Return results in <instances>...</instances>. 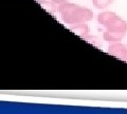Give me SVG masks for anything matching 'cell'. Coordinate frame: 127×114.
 <instances>
[{
	"label": "cell",
	"mask_w": 127,
	"mask_h": 114,
	"mask_svg": "<svg viewBox=\"0 0 127 114\" xmlns=\"http://www.w3.org/2000/svg\"><path fill=\"white\" fill-rule=\"evenodd\" d=\"M57 11L62 14V19L71 25L86 23L93 18L92 11L87 7H81L74 3L64 2L57 5Z\"/></svg>",
	"instance_id": "1"
},
{
	"label": "cell",
	"mask_w": 127,
	"mask_h": 114,
	"mask_svg": "<svg viewBox=\"0 0 127 114\" xmlns=\"http://www.w3.org/2000/svg\"><path fill=\"white\" fill-rule=\"evenodd\" d=\"M108 53L121 60L127 61V46L119 42H111L108 46Z\"/></svg>",
	"instance_id": "2"
},
{
	"label": "cell",
	"mask_w": 127,
	"mask_h": 114,
	"mask_svg": "<svg viewBox=\"0 0 127 114\" xmlns=\"http://www.w3.org/2000/svg\"><path fill=\"white\" fill-rule=\"evenodd\" d=\"M105 27L109 31H114V32H121V33H126L127 31V22L122 19L121 17H119L118 15L110 19V21L105 25Z\"/></svg>",
	"instance_id": "3"
},
{
	"label": "cell",
	"mask_w": 127,
	"mask_h": 114,
	"mask_svg": "<svg viewBox=\"0 0 127 114\" xmlns=\"http://www.w3.org/2000/svg\"><path fill=\"white\" fill-rule=\"evenodd\" d=\"M124 36H125V33L114 32V31H109V30H106V32L103 34L104 40L108 42H119L124 38Z\"/></svg>",
	"instance_id": "4"
},
{
	"label": "cell",
	"mask_w": 127,
	"mask_h": 114,
	"mask_svg": "<svg viewBox=\"0 0 127 114\" xmlns=\"http://www.w3.org/2000/svg\"><path fill=\"white\" fill-rule=\"evenodd\" d=\"M71 31L83 38H86L89 34V26L86 23H78L71 26Z\"/></svg>",
	"instance_id": "5"
},
{
	"label": "cell",
	"mask_w": 127,
	"mask_h": 114,
	"mask_svg": "<svg viewBox=\"0 0 127 114\" xmlns=\"http://www.w3.org/2000/svg\"><path fill=\"white\" fill-rule=\"evenodd\" d=\"M114 15H116V13H113V12H103V13H100L97 16V21L100 24L102 25H106L107 23H108L110 21V19L112 18Z\"/></svg>",
	"instance_id": "6"
},
{
	"label": "cell",
	"mask_w": 127,
	"mask_h": 114,
	"mask_svg": "<svg viewBox=\"0 0 127 114\" xmlns=\"http://www.w3.org/2000/svg\"><path fill=\"white\" fill-rule=\"evenodd\" d=\"M113 0H92V3L93 5L96 7V9H106L108 7L111 3H112Z\"/></svg>",
	"instance_id": "7"
},
{
	"label": "cell",
	"mask_w": 127,
	"mask_h": 114,
	"mask_svg": "<svg viewBox=\"0 0 127 114\" xmlns=\"http://www.w3.org/2000/svg\"><path fill=\"white\" fill-rule=\"evenodd\" d=\"M51 1H52L54 4H61V3H64V2H66L67 0H51Z\"/></svg>",
	"instance_id": "8"
},
{
	"label": "cell",
	"mask_w": 127,
	"mask_h": 114,
	"mask_svg": "<svg viewBox=\"0 0 127 114\" xmlns=\"http://www.w3.org/2000/svg\"><path fill=\"white\" fill-rule=\"evenodd\" d=\"M37 1H40V0H37Z\"/></svg>",
	"instance_id": "9"
}]
</instances>
